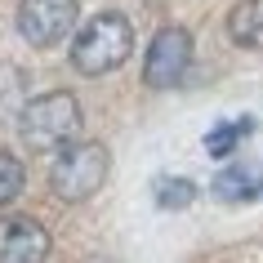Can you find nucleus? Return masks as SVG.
<instances>
[{
	"label": "nucleus",
	"instance_id": "f257e3e1",
	"mask_svg": "<svg viewBox=\"0 0 263 263\" xmlns=\"http://www.w3.org/2000/svg\"><path fill=\"white\" fill-rule=\"evenodd\" d=\"M134 54V27H129V18L107 9V14H94L76 31V41H71V67L81 71V76H107L125 63V58Z\"/></svg>",
	"mask_w": 263,
	"mask_h": 263
},
{
	"label": "nucleus",
	"instance_id": "f03ea898",
	"mask_svg": "<svg viewBox=\"0 0 263 263\" xmlns=\"http://www.w3.org/2000/svg\"><path fill=\"white\" fill-rule=\"evenodd\" d=\"M81 134V103L67 89L31 98L27 111L18 116V139L27 143L31 152H49V147H67Z\"/></svg>",
	"mask_w": 263,
	"mask_h": 263
},
{
	"label": "nucleus",
	"instance_id": "7ed1b4c3",
	"mask_svg": "<svg viewBox=\"0 0 263 263\" xmlns=\"http://www.w3.org/2000/svg\"><path fill=\"white\" fill-rule=\"evenodd\" d=\"M107 170H111V152L103 143L76 139V143H67V147L58 152V161L49 165V187H54V196H63L67 205H81V201H89V196L107 183Z\"/></svg>",
	"mask_w": 263,
	"mask_h": 263
},
{
	"label": "nucleus",
	"instance_id": "20e7f679",
	"mask_svg": "<svg viewBox=\"0 0 263 263\" xmlns=\"http://www.w3.org/2000/svg\"><path fill=\"white\" fill-rule=\"evenodd\" d=\"M192 67V36L183 27H161L143 54V85L147 89H174Z\"/></svg>",
	"mask_w": 263,
	"mask_h": 263
},
{
	"label": "nucleus",
	"instance_id": "39448f33",
	"mask_svg": "<svg viewBox=\"0 0 263 263\" xmlns=\"http://www.w3.org/2000/svg\"><path fill=\"white\" fill-rule=\"evenodd\" d=\"M76 0H18V36L31 49H54L76 27Z\"/></svg>",
	"mask_w": 263,
	"mask_h": 263
},
{
	"label": "nucleus",
	"instance_id": "423d86ee",
	"mask_svg": "<svg viewBox=\"0 0 263 263\" xmlns=\"http://www.w3.org/2000/svg\"><path fill=\"white\" fill-rule=\"evenodd\" d=\"M49 259V232L45 223L27 214H5L0 219V263H45Z\"/></svg>",
	"mask_w": 263,
	"mask_h": 263
},
{
	"label": "nucleus",
	"instance_id": "0eeeda50",
	"mask_svg": "<svg viewBox=\"0 0 263 263\" xmlns=\"http://www.w3.org/2000/svg\"><path fill=\"white\" fill-rule=\"evenodd\" d=\"M31 103V76L18 63H0V125L18 121Z\"/></svg>",
	"mask_w": 263,
	"mask_h": 263
},
{
	"label": "nucleus",
	"instance_id": "6e6552de",
	"mask_svg": "<svg viewBox=\"0 0 263 263\" xmlns=\"http://www.w3.org/2000/svg\"><path fill=\"white\" fill-rule=\"evenodd\" d=\"M210 192L219 196V201H228V205L254 201V196H263V170L232 165V170H223V174H214V187H210Z\"/></svg>",
	"mask_w": 263,
	"mask_h": 263
},
{
	"label": "nucleus",
	"instance_id": "1a4fd4ad",
	"mask_svg": "<svg viewBox=\"0 0 263 263\" xmlns=\"http://www.w3.org/2000/svg\"><path fill=\"white\" fill-rule=\"evenodd\" d=\"M228 36L241 49H263V0H236L228 9Z\"/></svg>",
	"mask_w": 263,
	"mask_h": 263
},
{
	"label": "nucleus",
	"instance_id": "9d476101",
	"mask_svg": "<svg viewBox=\"0 0 263 263\" xmlns=\"http://www.w3.org/2000/svg\"><path fill=\"white\" fill-rule=\"evenodd\" d=\"M250 129H254V121L250 116H241V121H223V125H214L205 134V152L210 156H228V152H236V143L246 139Z\"/></svg>",
	"mask_w": 263,
	"mask_h": 263
},
{
	"label": "nucleus",
	"instance_id": "9b49d317",
	"mask_svg": "<svg viewBox=\"0 0 263 263\" xmlns=\"http://www.w3.org/2000/svg\"><path fill=\"white\" fill-rule=\"evenodd\" d=\"M152 196H156V210H187L196 201V187L187 179H156Z\"/></svg>",
	"mask_w": 263,
	"mask_h": 263
},
{
	"label": "nucleus",
	"instance_id": "f8f14e48",
	"mask_svg": "<svg viewBox=\"0 0 263 263\" xmlns=\"http://www.w3.org/2000/svg\"><path fill=\"white\" fill-rule=\"evenodd\" d=\"M23 183H27V170H23V161H18L14 152H0V210H5L18 192H23Z\"/></svg>",
	"mask_w": 263,
	"mask_h": 263
}]
</instances>
